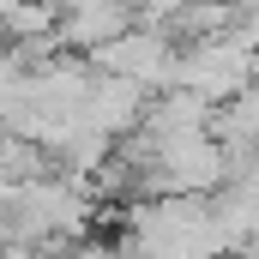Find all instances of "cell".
<instances>
[{"instance_id":"6da1fadb","label":"cell","mask_w":259,"mask_h":259,"mask_svg":"<svg viewBox=\"0 0 259 259\" xmlns=\"http://www.w3.org/2000/svg\"><path fill=\"white\" fill-rule=\"evenodd\" d=\"M61 6H66L61 36H66V42H78V49H103V42H115V36H127V30H133L127 0H61Z\"/></svg>"},{"instance_id":"7a4b0ae2","label":"cell","mask_w":259,"mask_h":259,"mask_svg":"<svg viewBox=\"0 0 259 259\" xmlns=\"http://www.w3.org/2000/svg\"><path fill=\"white\" fill-rule=\"evenodd\" d=\"M12 6H18V0H0V18H6V12H12Z\"/></svg>"}]
</instances>
